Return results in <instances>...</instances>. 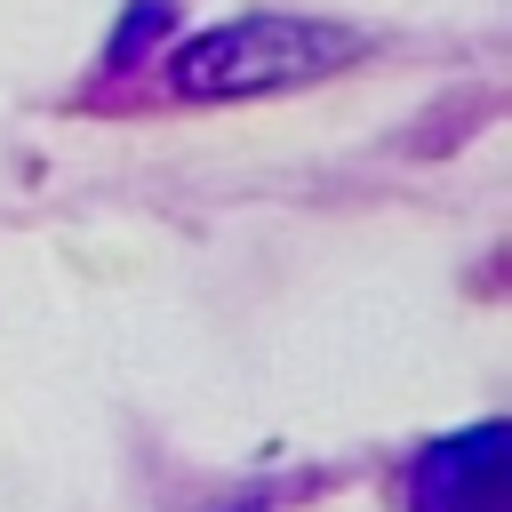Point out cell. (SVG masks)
I'll return each mask as SVG.
<instances>
[{
    "instance_id": "obj_2",
    "label": "cell",
    "mask_w": 512,
    "mask_h": 512,
    "mask_svg": "<svg viewBox=\"0 0 512 512\" xmlns=\"http://www.w3.org/2000/svg\"><path fill=\"white\" fill-rule=\"evenodd\" d=\"M408 512H504V424H472L416 456Z\"/></svg>"
},
{
    "instance_id": "obj_1",
    "label": "cell",
    "mask_w": 512,
    "mask_h": 512,
    "mask_svg": "<svg viewBox=\"0 0 512 512\" xmlns=\"http://www.w3.org/2000/svg\"><path fill=\"white\" fill-rule=\"evenodd\" d=\"M360 56V32L344 24H320V16H232L200 40H184L168 56V88L176 96H200V104H224V96H272V88H296V80H320L336 64Z\"/></svg>"
}]
</instances>
